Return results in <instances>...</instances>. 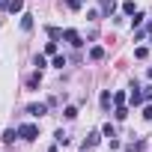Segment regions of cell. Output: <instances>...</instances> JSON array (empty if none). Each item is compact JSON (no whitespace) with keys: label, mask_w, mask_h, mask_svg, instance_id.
Here are the masks:
<instances>
[{"label":"cell","mask_w":152,"mask_h":152,"mask_svg":"<svg viewBox=\"0 0 152 152\" xmlns=\"http://www.w3.org/2000/svg\"><path fill=\"white\" fill-rule=\"evenodd\" d=\"M99 143H102V134H99V131H90V134H87V140H84V146H81V149H84V152H90V149H96V146H99Z\"/></svg>","instance_id":"cell-3"},{"label":"cell","mask_w":152,"mask_h":152,"mask_svg":"<svg viewBox=\"0 0 152 152\" xmlns=\"http://www.w3.org/2000/svg\"><path fill=\"white\" fill-rule=\"evenodd\" d=\"M66 6H69V9H81L84 0H66Z\"/></svg>","instance_id":"cell-23"},{"label":"cell","mask_w":152,"mask_h":152,"mask_svg":"<svg viewBox=\"0 0 152 152\" xmlns=\"http://www.w3.org/2000/svg\"><path fill=\"white\" fill-rule=\"evenodd\" d=\"M125 102H128V96H125V93H113V104H116V107H122Z\"/></svg>","instance_id":"cell-13"},{"label":"cell","mask_w":152,"mask_h":152,"mask_svg":"<svg viewBox=\"0 0 152 152\" xmlns=\"http://www.w3.org/2000/svg\"><path fill=\"white\" fill-rule=\"evenodd\" d=\"M18 137H21V140H36V137H39V125H33V122L21 125V128H18Z\"/></svg>","instance_id":"cell-1"},{"label":"cell","mask_w":152,"mask_h":152,"mask_svg":"<svg viewBox=\"0 0 152 152\" xmlns=\"http://www.w3.org/2000/svg\"><path fill=\"white\" fill-rule=\"evenodd\" d=\"M45 54H51V57H57V42H48V45H45Z\"/></svg>","instance_id":"cell-21"},{"label":"cell","mask_w":152,"mask_h":152,"mask_svg":"<svg viewBox=\"0 0 152 152\" xmlns=\"http://www.w3.org/2000/svg\"><path fill=\"white\" fill-rule=\"evenodd\" d=\"M143 119H152V104H146V107H143Z\"/></svg>","instance_id":"cell-25"},{"label":"cell","mask_w":152,"mask_h":152,"mask_svg":"<svg viewBox=\"0 0 152 152\" xmlns=\"http://www.w3.org/2000/svg\"><path fill=\"white\" fill-rule=\"evenodd\" d=\"M116 9V0H102V18H110Z\"/></svg>","instance_id":"cell-7"},{"label":"cell","mask_w":152,"mask_h":152,"mask_svg":"<svg viewBox=\"0 0 152 152\" xmlns=\"http://www.w3.org/2000/svg\"><path fill=\"white\" fill-rule=\"evenodd\" d=\"M39 84H42V75H30V78H27V87L30 90H36Z\"/></svg>","instance_id":"cell-12"},{"label":"cell","mask_w":152,"mask_h":152,"mask_svg":"<svg viewBox=\"0 0 152 152\" xmlns=\"http://www.w3.org/2000/svg\"><path fill=\"white\" fill-rule=\"evenodd\" d=\"M90 60H96V63H99V60H104V48H102V45L90 48Z\"/></svg>","instance_id":"cell-9"},{"label":"cell","mask_w":152,"mask_h":152,"mask_svg":"<svg viewBox=\"0 0 152 152\" xmlns=\"http://www.w3.org/2000/svg\"><path fill=\"white\" fill-rule=\"evenodd\" d=\"M15 137H18V128H6L3 131V143H12Z\"/></svg>","instance_id":"cell-11"},{"label":"cell","mask_w":152,"mask_h":152,"mask_svg":"<svg viewBox=\"0 0 152 152\" xmlns=\"http://www.w3.org/2000/svg\"><path fill=\"white\" fill-rule=\"evenodd\" d=\"M54 66H57V69H63V66H66V57H60V54H57V57H54Z\"/></svg>","instance_id":"cell-24"},{"label":"cell","mask_w":152,"mask_h":152,"mask_svg":"<svg viewBox=\"0 0 152 152\" xmlns=\"http://www.w3.org/2000/svg\"><path fill=\"white\" fill-rule=\"evenodd\" d=\"M113 116H116V119H125V116H128V107H125V104H122V107H116V110H113Z\"/></svg>","instance_id":"cell-19"},{"label":"cell","mask_w":152,"mask_h":152,"mask_svg":"<svg viewBox=\"0 0 152 152\" xmlns=\"http://www.w3.org/2000/svg\"><path fill=\"white\" fill-rule=\"evenodd\" d=\"M27 113H30V116H45V113H48V102H39V104H30V107H27Z\"/></svg>","instance_id":"cell-6"},{"label":"cell","mask_w":152,"mask_h":152,"mask_svg":"<svg viewBox=\"0 0 152 152\" xmlns=\"http://www.w3.org/2000/svg\"><path fill=\"white\" fill-rule=\"evenodd\" d=\"M128 102H131V107H137V104H143V93L137 90V81L131 84V96H128Z\"/></svg>","instance_id":"cell-5"},{"label":"cell","mask_w":152,"mask_h":152,"mask_svg":"<svg viewBox=\"0 0 152 152\" xmlns=\"http://www.w3.org/2000/svg\"><path fill=\"white\" fill-rule=\"evenodd\" d=\"M63 113H66V119H75V116H78V107H75V104H69Z\"/></svg>","instance_id":"cell-16"},{"label":"cell","mask_w":152,"mask_h":152,"mask_svg":"<svg viewBox=\"0 0 152 152\" xmlns=\"http://www.w3.org/2000/svg\"><path fill=\"white\" fill-rule=\"evenodd\" d=\"M110 104H113V93H110V90H104V93H102V107L107 110Z\"/></svg>","instance_id":"cell-10"},{"label":"cell","mask_w":152,"mask_h":152,"mask_svg":"<svg viewBox=\"0 0 152 152\" xmlns=\"http://www.w3.org/2000/svg\"><path fill=\"white\" fill-rule=\"evenodd\" d=\"M57 143H63V146H66V143H69V134H66V131H63V128H60V131H57Z\"/></svg>","instance_id":"cell-22"},{"label":"cell","mask_w":152,"mask_h":152,"mask_svg":"<svg viewBox=\"0 0 152 152\" xmlns=\"http://www.w3.org/2000/svg\"><path fill=\"white\" fill-rule=\"evenodd\" d=\"M122 12H125V15H134V12H137V9H134V0H125V3H122Z\"/></svg>","instance_id":"cell-14"},{"label":"cell","mask_w":152,"mask_h":152,"mask_svg":"<svg viewBox=\"0 0 152 152\" xmlns=\"http://www.w3.org/2000/svg\"><path fill=\"white\" fill-rule=\"evenodd\" d=\"M48 36H51V39H60L63 30H60V27H48Z\"/></svg>","instance_id":"cell-20"},{"label":"cell","mask_w":152,"mask_h":152,"mask_svg":"<svg viewBox=\"0 0 152 152\" xmlns=\"http://www.w3.org/2000/svg\"><path fill=\"white\" fill-rule=\"evenodd\" d=\"M102 134H104V137H107V140H110V137H116V128H113V125H110V122H107V125H104V128H102Z\"/></svg>","instance_id":"cell-15"},{"label":"cell","mask_w":152,"mask_h":152,"mask_svg":"<svg viewBox=\"0 0 152 152\" xmlns=\"http://www.w3.org/2000/svg\"><path fill=\"white\" fill-rule=\"evenodd\" d=\"M143 99H152V84H149V87H143Z\"/></svg>","instance_id":"cell-26"},{"label":"cell","mask_w":152,"mask_h":152,"mask_svg":"<svg viewBox=\"0 0 152 152\" xmlns=\"http://www.w3.org/2000/svg\"><path fill=\"white\" fill-rule=\"evenodd\" d=\"M0 9H3V12H21L24 9V0H3V3H0Z\"/></svg>","instance_id":"cell-4"},{"label":"cell","mask_w":152,"mask_h":152,"mask_svg":"<svg viewBox=\"0 0 152 152\" xmlns=\"http://www.w3.org/2000/svg\"><path fill=\"white\" fill-rule=\"evenodd\" d=\"M134 57H137V60H146V57H149V48H134Z\"/></svg>","instance_id":"cell-18"},{"label":"cell","mask_w":152,"mask_h":152,"mask_svg":"<svg viewBox=\"0 0 152 152\" xmlns=\"http://www.w3.org/2000/svg\"><path fill=\"white\" fill-rule=\"evenodd\" d=\"M48 152H57V146H51V149H48Z\"/></svg>","instance_id":"cell-27"},{"label":"cell","mask_w":152,"mask_h":152,"mask_svg":"<svg viewBox=\"0 0 152 152\" xmlns=\"http://www.w3.org/2000/svg\"><path fill=\"white\" fill-rule=\"evenodd\" d=\"M63 39H66L72 48H81V45H84V39H81V33H78V30H63Z\"/></svg>","instance_id":"cell-2"},{"label":"cell","mask_w":152,"mask_h":152,"mask_svg":"<svg viewBox=\"0 0 152 152\" xmlns=\"http://www.w3.org/2000/svg\"><path fill=\"white\" fill-rule=\"evenodd\" d=\"M21 30H27V33L33 30V15H30V12H24V15H21Z\"/></svg>","instance_id":"cell-8"},{"label":"cell","mask_w":152,"mask_h":152,"mask_svg":"<svg viewBox=\"0 0 152 152\" xmlns=\"http://www.w3.org/2000/svg\"><path fill=\"white\" fill-rule=\"evenodd\" d=\"M140 24H143V12H134L131 15V27H140Z\"/></svg>","instance_id":"cell-17"}]
</instances>
